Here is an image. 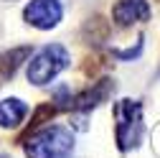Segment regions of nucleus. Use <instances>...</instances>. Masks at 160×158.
Listing matches in <instances>:
<instances>
[{"label":"nucleus","mask_w":160,"mask_h":158,"mask_svg":"<svg viewBox=\"0 0 160 158\" xmlns=\"http://www.w3.org/2000/svg\"><path fill=\"white\" fill-rule=\"evenodd\" d=\"M74 153V133L66 125H46L26 140V158H69Z\"/></svg>","instance_id":"obj_1"},{"label":"nucleus","mask_w":160,"mask_h":158,"mask_svg":"<svg viewBox=\"0 0 160 158\" xmlns=\"http://www.w3.org/2000/svg\"><path fill=\"white\" fill-rule=\"evenodd\" d=\"M71 64V54L64 44H46L43 49H38L26 66L28 82L36 87H46Z\"/></svg>","instance_id":"obj_2"},{"label":"nucleus","mask_w":160,"mask_h":158,"mask_svg":"<svg viewBox=\"0 0 160 158\" xmlns=\"http://www.w3.org/2000/svg\"><path fill=\"white\" fill-rule=\"evenodd\" d=\"M114 138L119 150H130L142 138V105L137 100L114 102Z\"/></svg>","instance_id":"obj_3"},{"label":"nucleus","mask_w":160,"mask_h":158,"mask_svg":"<svg viewBox=\"0 0 160 158\" xmlns=\"http://www.w3.org/2000/svg\"><path fill=\"white\" fill-rule=\"evenodd\" d=\"M64 18V3L61 0H31L23 8V21L38 31H51Z\"/></svg>","instance_id":"obj_4"},{"label":"nucleus","mask_w":160,"mask_h":158,"mask_svg":"<svg viewBox=\"0 0 160 158\" xmlns=\"http://www.w3.org/2000/svg\"><path fill=\"white\" fill-rule=\"evenodd\" d=\"M150 18V3L148 0H117L112 8V21L119 28H127L132 23L148 21Z\"/></svg>","instance_id":"obj_5"},{"label":"nucleus","mask_w":160,"mask_h":158,"mask_svg":"<svg viewBox=\"0 0 160 158\" xmlns=\"http://www.w3.org/2000/svg\"><path fill=\"white\" fill-rule=\"evenodd\" d=\"M26 115H28V105L21 97H5V100H0V128L13 130L26 120Z\"/></svg>","instance_id":"obj_6"}]
</instances>
